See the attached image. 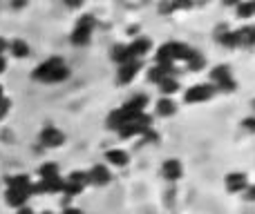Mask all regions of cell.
<instances>
[{"label":"cell","instance_id":"obj_1","mask_svg":"<svg viewBox=\"0 0 255 214\" xmlns=\"http://www.w3.org/2000/svg\"><path fill=\"white\" fill-rule=\"evenodd\" d=\"M145 107H148V98H145L143 94H136V96H132L130 101H126L124 105L117 107L115 112L108 116V127H110V130H119L128 121L145 114Z\"/></svg>","mask_w":255,"mask_h":214},{"label":"cell","instance_id":"obj_2","mask_svg":"<svg viewBox=\"0 0 255 214\" xmlns=\"http://www.w3.org/2000/svg\"><path fill=\"white\" fill-rule=\"evenodd\" d=\"M34 78L40 83H61V80L70 78V67L65 65V61L58 56L47 58L45 63H40L34 70Z\"/></svg>","mask_w":255,"mask_h":214},{"label":"cell","instance_id":"obj_3","mask_svg":"<svg viewBox=\"0 0 255 214\" xmlns=\"http://www.w3.org/2000/svg\"><path fill=\"white\" fill-rule=\"evenodd\" d=\"M195 54V49L193 47H188V45H184V43H177V40H172V43H166V45H161V47L157 49V63H166V65H172V63H177V61H188L190 56Z\"/></svg>","mask_w":255,"mask_h":214},{"label":"cell","instance_id":"obj_4","mask_svg":"<svg viewBox=\"0 0 255 214\" xmlns=\"http://www.w3.org/2000/svg\"><path fill=\"white\" fill-rule=\"evenodd\" d=\"M94 27H97V20H94L92 13H85V16H81L79 20H76V27L74 31H72V45H76V47H83V45H88L90 40H92V31Z\"/></svg>","mask_w":255,"mask_h":214},{"label":"cell","instance_id":"obj_5","mask_svg":"<svg viewBox=\"0 0 255 214\" xmlns=\"http://www.w3.org/2000/svg\"><path fill=\"white\" fill-rule=\"evenodd\" d=\"M211 85L215 87V92L220 89V92H229V94L235 92V87H238L229 65H217L215 70L211 71Z\"/></svg>","mask_w":255,"mask_h":214},{"label":"cell","instance_id":"obj_6","mask_svg":"<svg viewBox=\"0 0 255 214\" xmlns=\"http://www.w3.org/2000/svg\"><path fill=\"white\" fill-rule=\"evenodd\" d=\"M152 127V118L148 114H141V116L128 121L124 127H119V136L121 139H134V136H143V132H148Z\"/></svg>","mask_w":255,"mask_h":214},{"label":"cell","instance_id":"obj_7","mask_svg":"<svg viewBox=\"0 0 255 214\" xmlns=\"http://www.w3.org/2000/svg\"><path fill=\"white\" fill-rule=\"evenodd\" d=\"M215 96V87H213L211 83H202V85H193V87H188V92L184 94V101L186 103H206L211 101V98Z\"/></svg>","mask_w":255,"mask_h":214},{"label":"cell","instance_id":"obj_8","mask_svg":"<svg viewBox=\"0 0 255 214\" xmlns=\"http://www.w3.org/2000/svg\"><path fill=\"white\" fill-rule=\"evenodd\" d=\"M110 181H112V174L106 163H99V165H94L92 170L88 172V185H99V188H103V185H108Z\"/></svg>","mask_w":255,"mask_h":214},{"label":"cell","instance_id":"obj_9","mask_svg":"<svg viewBox=\"0 0 255 214\" xmlns=\"http://www.w3.org/2000/svg\"><path fill=\"white\" fill-rule=\"evenodd\" d=\"M40 143H43L45 147H61V145L65 143V134H63L58 127L47 125L40 132Z\"/></svg>","mask_w":255,"mask_h":214},{"label":"cell","instance_id":"obj_10","mask_svg":"<svg viewBox=\"0 0 255 214\" xmlns=\"http://www.w3.org/2000/svg\"><path fill=\"white\" fill-rule=\"evenodd\" d=\"M141 70V61H128L124 65H119V71H117V83L119 85H128L136 78Z\"/></svg>","mask_w":255,"mask_h":214},{"label":"cell","instance_id":"obj_11","mask_svg":"<svg viewBox=\"0 0 255 214\" xmlns=\"http://www.w3.org/2000/svg\"><path fill=\"white\" fill-rule=\"evenodd\" d=\"M184 174V165H181L179 158H168L161 165V176L168 181V183H177Z\"/></svg>","mask_w":255,"mask_h":214},{"label":"cell","instance_id":"obj_12","mask_svg":"<svg viewBox=\"0 0 255 214\" xmlns=\"http://www.w3.org/2000/svg\"><path fill=\"white\" fill-rule=\"evenodd\" d=\"M226 183V190L233 194H240V192H247L249 190V179L244 172H231V174H226L224 179Z\"/></svg>","mask_w":255,"mask_h":214},{"label":"cell","instance_id":"obj_13","mask_svg":"<svg viewBox=\"0 0 255 214\" xmlns=\"http://www.w3.org/2000/svg\"><path fill=\"white\" fill-rule=\"evenodd\" d=\"M150 47H152V43H150L148 38H139V36H136V38L128 45V54H130L132 61H139V58H143L145 54L150 52Z\"/></svg>","mask_w":255,"mask_h":214},{"label":"cell","instance_id":"obj_14","mask_svg":"<svg viewBox=\"0 0 255 214\" xmlns=\"http://www.w3.org/2000/svg\"><path fill=\"white\" fill-rule=\"evenodd\" d=\"M106 165H112V167H126L130 163V154L121 147H112L106 152Z\"/></svg>","mask_w":255,"mask_h":214},{"label":"cell","instance_id":"obj_15","mask_svg":"<svg viewBox=\"0 0 255 214\" xmlns=\"http://www.w3.org/2000/svg\"><path fill=\"white\" fill-rule=\"evenodd\" d=\"M29 190H11V188H7V194H4V201H7V206H11V208H25V203H27V199H29Z\"/></svg>","mask_w":255,"mask_h":214},{"label":"cell","instance_id":"obj_16","mask_svg":"<svg viewBox=\"0 0 255 214\" xmlns=\"http://www.w3.org/2000/svg\"><path fill=\"white\" fill-rule=\"evenodd\" d=\"M154 112H157V114H159V116H163V118H166V116H172V114H175V112H177V103H175V101H172V98L163 96V98H161V101H159V103H157V109H154Z\"/></svg>","mask_w":255,"mask_h":214},{"label":"cell","instance_id":"obj_17","mask_svg":"<svg viewBox=\"0 0 255 214\" xmlns=\"http://www.w3.org/2000/svg\"><path fill=\"white\" fill-rule=\"evenodd\" d=\"M177 89H179V80H177L175 76H168V78H163L161 83H159V92H161L163 96H168V98H170Z\"/></svg>","mask_w":255,"mask_h":214},{"label":"cell","instance_id":"obj_18","mask_svg":"<svg viewBox=\"0 0 255 214\" xmlns=\"http://www.w3.org/2000/svg\"><path fill=\"white\" fill-rule=\"evenodd\" d=\"M217 43L226 45V47H238V45H240V34H238V31L224 29V31H220V34H217Z\"/></svg>","mask_w":255,"mask_h":214},{"label":"cell","instance_id":"obj_19","mask_svg":"<svg viewBox=\"0 0 255 214\" xmlns=\"http://www.w3.org/2000/svg\"><path fill=\"white\" fill-rule=\"evenodd\" d=\"M110 58L115 63H119V65H124V63L132 61L130 54H128V45H115V47L110 49Z\"/></svg>","mask_w":255,"mask_h":214},{"label":"cell","instance_id":"obj_20","mask_svg":"<svg viewBox=\"0 0 255 214\" xmlns=\"http://www.w3.org/2000/svg\"><path fill=\"white\" fill-rule=\"evenodd\" d=\"M7 47L11 49V54H13L16 58H25V56H29V45H27L25 40H20V38L13 40V43H11V45H7Z\"/></svg>","mask_w":255,"mask_h":214},{"label":"cell","instance_id":"obj_21","mask_svg":"<svg viewBox=\"0 0 255 214\" xmlns=\"http://www.w3.org/2000/svg\"><path fill=\"white\" fill-rule=\"evenodd\" d=\"M238 16L240 18L255 16V0H242V2L238 4Z\"/></svg>","mask_w":255,"mask_h":214},{"label":"cell","instance_id":"obj_22","mask_svg":"<svg viewBox=\"0 0 255 214\" xmlns=\"http://www.w3.org/2000/svg\"><path fill=\"white\" fill-rule=\"evenodd\" d=\"M186 65H188V70H190V71H199L204 65H206V61H204V56L197 52V49H195V54L188 58V61H186Z\"/></svg>","mask_w":255,"mask_h":214},{"label":"cell","instance_id":"obj_23","mask_svg":"<svg viewBox=\"0 0 255 214\" xmlns=\"http://www.w3.org/2000/svg\"><path fill=\"white\" fill-rule=\"evenodd\" d=\"M38 174H40V179H54V176H61L58 174V165H54V163H45V165H40Z\"/></svg>","mask_w":255,"mask_h":214},{"label":"cell","instance_id":"obj_24","mask_svg":"<svg viewBox=\"0 0 255 214\" xmlns=\"http://www.w3.org/2000/svg\"><path fill=\"white\" fill-rule=\"evenodd\" d=\"M242 130L249 132V134H255V116H249L242 121Z\"/></svg>","mask_w":255,"mask_h":214},{"label":"cell","instance_id":"obj_25","mask_svg":"<svg viewBox=\"0 0 255 214\" xmlns=\"http://www.w3.org/2000/svg\"><path fill=\"white\" fill-rule=\"evenodd\" d=\"M141 139H143L145 143H157V141H159V134L152 130V127H150L148 132H143V136H141Z\"/></svg>","mask_w":255,"mask_h":214},{"label":"cell","instance_id":"obj_26","mask_svg":"<svg viewBox=\"0 0 255 214\" xmlns=\"http://www.w3.org/2000/svg\"><path fill=\"white\" fill-rule=\"evenodd\" d=\"M9 107H11V101L9 98H0V121H2L4 116H7V112H9Z\"/></svg>","mask_w":255,"mask_h":214},{"label":"cell","instance_id":"obj_27","mask_svg":"<svg viewBox=\"0 0 255 214\" xmlns=\"http://www.w3.org/2000/svg\"><path fill=\"white\" fill-rule=\"evenodd\" d=\"M61 214H83V210L81 208H72V206H67V208H63V212Z\"/></svg>","mask_w":255,"mask_h":214},{"label":"cell","instance_id":"obj_28","mask_svg":"<svg viewBox=\"0 0 255 214\" xmlns=\"http://www.w3.org/2000/svg\"><path fill=\"white\" fill-rule=\"evenodd\" d=\"M65 4L70 9H79V7H83V0H65Z\"/></svg>","mask_w":255,"mask_h":214},{"label":"cell","instance_id":"obj_29","mask_svg":"<svg viewBox=\"0 0 255 214\" xmlns=\"http://www.w3.org/2000/svg\"><path fill=\"white\" fill-rule=\"evenodd\" d=\"M16 214H36L34 210H29V208H18V212Z\"/></svg>","mask_w":255,"mask_h":214},{"label":"cell","instance_id":"obj_30","mask_svg":"<svg viewBox=\"0 0 255 214\" xmlns=\"http://www.w3.org/2000/svg\"><path fill=\"white\" fill-rule=\"evenodd\" d=\"M4 49H7V40H2V38H0V56H2V52H4Z\"/></svg>","mask_w":255,"mask_h":214},{"label":"cell","instance_id":"obj_31","mask_svg":"<svg viewBox=\"0 0 255 214\" xmlns=\"http://www.w3.org/2000/svg\"><path fill=\"white\" fill-rule=\"evenodd\" d=\"M222 2H224V4H235V7H238L242 0H222Z\"/></svg>","mask_w":255,"mask_h":214},{"label":"cell","instance_id":"obj_32","mask_svg":"<svg viewBox=\"0 0 255 214\" xmlns=\"http://www.w3.org/2000/svg\"><path fill=\"white\" fill-rule=\"evenodd\" d=\"M4 67H7V63H4V58L0 56V74H2V71H4Z\"/></svg>","mask_w":255,"mask_h":214},{"label":"cell","instance_id":"obj_33","mask_svg":"<svg viewBox=\"0 0 255 214\" xmlns=\"http://www.w3.org/2000/svg\"><path fill=\"white\" fill-rule=\"evenodd\" d=\"M0 98H2V85H0Z\"/></svg>","mask_w":255,"mask_h":214},{"label":"cell","instance_id":"obj_34","mask_svg":"<svg viewBox=\"0 0 255 214\" xmlns=\"http://www.w3.org/2000/svg\"><path fill=\"white\" fill-rule=\"evenodd\" d=\"M251 105H253V112H255V98H253V103H251Z\"/></svg>","mask_w":255,"mask_h":214},{"label":"cell","instance_id":"obj_35","mask_svg":"<svg viewBox=\"0 0 255 214\" xmlns=\"http://www.w3.org/2000/svg\"><path fill=\"white\" fill-rule=\"evenodd\" d=\"M43 214H54V212H43Z\"/></svg>","mask_w":255,"mask_h":214}]
</instances>
